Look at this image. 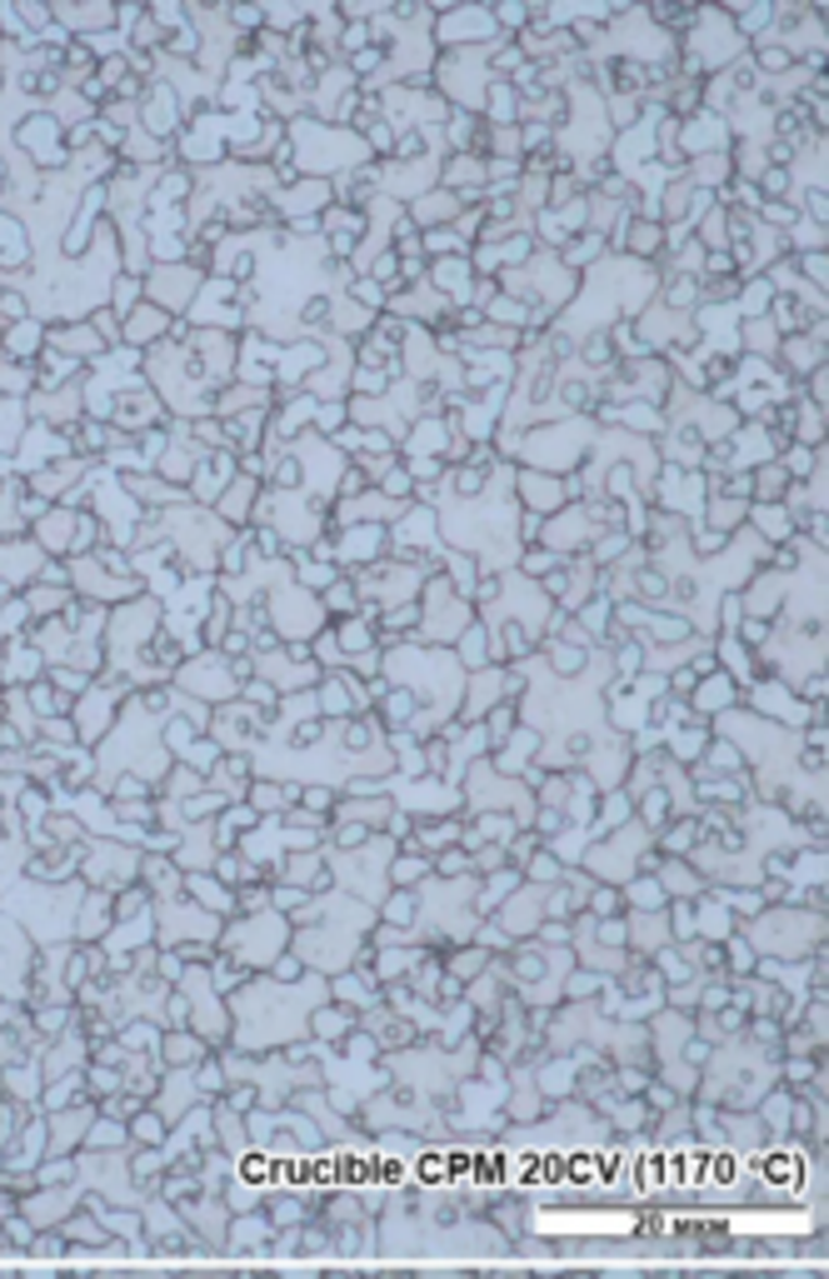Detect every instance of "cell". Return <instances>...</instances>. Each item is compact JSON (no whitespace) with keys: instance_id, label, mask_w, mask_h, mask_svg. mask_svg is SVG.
I'll return each mask as SVG.
<instances>
[{"instance_id":"cell-4","label":"cell","mask_w":829,"mask_h":1279,"mask_svg":"<svg viewBox=\"0 0 829 1279\" xmlns=\"http://www.w3.org/2000/svg\"><path fill=\"white\" fill-rule=\"evenodd\" d=\"M555 1279H594L590 1265H569V1269H555Z\"/></svg>"},{"instance_id":"cell-6","label":"cell","mask_w":829,"mask_h":1279,"mask_svg":"<svg viewBox=\"0 0 829 1279\" xmlns=\"http://www.w3.org/2000/svg\"><path fill=\"white\" fill-rule=\"evenodd\" d=\"M0 1279H15V1269H0Z\"/></svg>"},{"instance_id":"cell-5","label":"cell","mask_w":829,"mask_h":1279,"mask_svg":"<svg viewBox=\"0 0 829 1279\" xmlns=\"http://www.w3.org/2000/svg\"><path fill=\"white\" fill-rule=\"evenodd\" d=\"M690 1279H730V1269H690Z\"/></svg>"},{"instance_id":"cell-1","label":"cell","mask_w":829,"mask_h":1279,"mask_svg":"<svg viewBox=\"0 0 829 1279\" xmlns=\"http://www.w3.org/2000/svg\"><path fill=\"white\" fill-rule=\"evenodd\" d=\"M130 1144V1134H125V1125H115V1119H96L86 1130V1140H80V1150L86 1155H115V1150H125Z\"/></svg>"},{"instance_id":"cell-3","label":"cell","mask_w":829,"mask_h":1279,"mask_svg":"<svg viewBox=\"0 0 829 1279\" xmlns=\"http://www.w3.org/2000/svg\"><path fill=\"white\" fill-rule=\"evenodd\" d=\"M315 1279H365V1269H355V1265H330V1269H315Z\"/></svg>"},{"instance_id":"cell-2","label":"cell","mask_w":829,"mask_h":1279,"mask_svg":"<svg viewBox=\"0 0 829 1279\" xmlns=\"http://www.w3.org/2000/svg\"><path fill=\"white\" fill-rule=\"evenodd\" d=\"M30 1244H36V1225L15 1209L11 1219H0V1250L5 1255H30Z\"/></svg>"}]
</instances>
